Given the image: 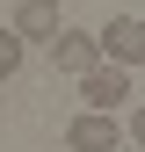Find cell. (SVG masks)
Returning <instances> with one entry per match:
<instances>
[{
	"label": "cell",
	"instance_id": "cell-1",
	"mask_svg": "<svg viewBox=\"0 0 145 152\" xmlns=\"http://www.w3.org/2000/svg\"><path fill=\"white\" fill-rule=\"evenodd\" d=\"M94 51H102V65H123V72H131L145 58V22H138V15H116L109 29H94Z\"/></svg>",
	"mask_w": 145,
	"mask_h": 152
},
{
	"label": "cell",
	"instance_id": "cell-6",
	"mask_svg": "<svg viewBox=\"0 0 145 152\" xmlns=\"http://www.w3.org/2000/svg\"><path fill=\"white\" fill-rule=\"evenodd\" d=\"M22 36H15V29H0V80H15V72H22Z\"/></svg>",
	"mask_w": 145,
	"mask_h": 152
},
{
	"label": "cell",
	"instance_id": "cell-4",
	"mask_svg": "<svg viewBox=\"0 0 145 152\" xmlns=\"http://www.w3.org/2000/svg\"><path fill=\"white\" fill-rule=\"evenodd\" d=\"M58 29H65L58 0H15V36H22V44H51Z\"/></svg>",
	"mask_w": 145,
	"mask_h": 152
},
{
	"label": "cell",
	"instance_id": "cell-7",
	"mask_svg": "<svg viewBox=\"0 0 145 152\" xmlns=\"http://www.w3.org/2000/svg\"><path fill=\"white\" fill-rule=\"evenodd\" d=\"M116 152H138V145H116Z\"/></svg>",
	"mask_w": 145,
	"mask_h": 152
},
{
	"label": "cell",
	"instance_id": "cell-3",
	"mask_svg": "<svg viewBox=\"0 0 145 152\" xmlns=\"http://www.w3.org/2000/svg\"><path fill=\"white\" fill-rule=\"evenodd\" d=\"M65 152H116V116L80 109V116L65 123Z\"/></svg>",
	"mask_w": 145,
	"mask_h": 152
},
{
	"label": "cell",
	"instance_id": "cell-2",
	"mask_svg": "<svg viewBox=\"0 0 145 152\" xmlns=\"http://www.w3.org/2000/svg\"><path fill=\"white\" fill-rule=\"evenodd\" d=\"M80 102L102 109V116H116V109L131 102V72H123V65H87L80 72Z\"/></svg>",
	"mask_w": 145,
	"mask_h": 152
},
{
	"label": "cell",
	"instance_id": "cell-5",
	"mask_svg": "<svg viewBox=\"0 0 145 152\" xmlns=\"http://www.w3.org/2000/svg\"><path fill=\"white\" fill-rule=\"evenodd\" d=\"M51 65H58L65 80H80L87 65H102V51H94V36H80V29H58V36H51Z\"/></svg>",
	"mask_w": 145,
	"mask_h": 152
}]
</instances>
